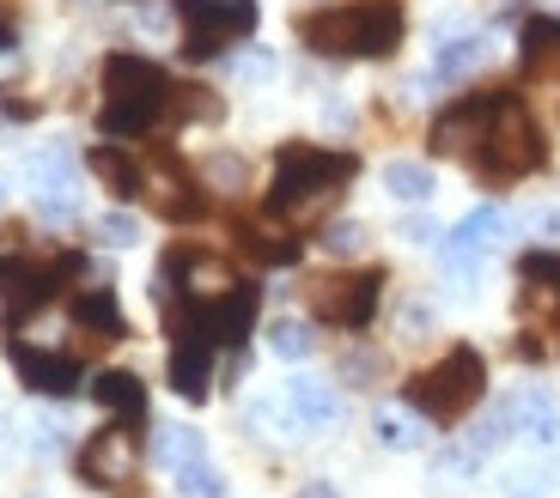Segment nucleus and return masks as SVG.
Listing matches in <instances>:
<instances>
[{"mask_svg":"<svg viewBox=\"0 0 560 498\" xmlns=\"http://www.w3.org/2000/svg\"><path fill=\"white\" fill-rule=\"evenodd\" d=\"M92 395H98V407H110L116 419H128V426H140V419H147V383H140V377H128V371H98Z\"/></svg>","mask_w":560,"mask_h":498,"instance_id":"nucleus-19","label":"nucleus"},{"mask_svg":"<svg viewBox=\"0 0 560 498\" xmlns=\"http://www.w3.org/2000/svg\"><path fill=\"white\" fill-rule=\"evenodd\" d=\"M68 317H73V329H80L85 341H122V334H128L122 310H116V298H110L104 286H85V292H73Z\"/></svg>","mask_w":560,"mask_h":498,"instance_id":"nucleus-13","label":"nucleus"},{"mask_svg":"<svg viewBox=\"0 0 560 498\" xmlns=\"http://www.w3.org/2000/svg\"><path fill=\"white\" fill-rule=\"evenodd\" d=\"M360 170L353 153H323V146H287L275 158V182H268V213L287 225H305L317 213L336 208V194Z\"/></svg>","mask_w":560,"mask_h":498,"instance_id":"nucleus-2","label":"nucleus"},{"mask_svg":"<svg viewBox=\"0 0 560 498\" xmlns=\"http://www.w3.org/2000/svg\"><path fill=\"white\" fill-rule=\"evenodd\" d=\"M299 498H336V486H329V481H305V486H299Z\"/></svg>","mask_w":560,"mask_h":498,"instance_id":"nucleus-34","label":"nucleus"},{"mask_svg":"<svg viewBox=\"0 0 560 498\" xmlns=\"http://www.w3.org/2000/svg\"><path fill=\"white\" fill-rule=\"evenodd\" d=\"M98 237H104L110 249H128V244L140 237V225L128 220V213H104V220H98Z\"/></svg>","mask_w":560,"mask_h":498,"instance_id":"nucleus-27","label":"nucleus"},{"mask_svg":"<svg viewBox=\"0 0 560 498\" xmlns=\"http://www.w3.org/2000/svg\"><path fill=\"white\" fill-rule=\"evenodd\" d=\"M311 317L329 322V329H365L378 317V298H384V274H323L311 280Z\"/></svg>","mask_w":560,"mask_h":498,"instance_id":"nucleus-8","label":"nucleus"},{"mask_svg":"<svg viewBox=\"0 0 560 498\" xmlns=\"http://www.w3.org/2000/svg\"><path fill=\"white\" fill-rule=\"evenodd\" d=\"M287 407L299 414V426H305V431H329L341 419L336 389L317 383V377H293V383H287Z\"/></svg>","mask_w":560,"mask_h":498,"instance_id":"nucleus-17","label":"nucleus"},{"mask_svg":"<svg viewBox=\"0 0 560 498\" xmlns=\"http://www.w3.org/2000/svg\"><path fill=\"white\" fill-rule=\"evenodd\" d=\"M140 194H147L165 220H196L201 213V194H196V182L183 177L177 158H159V165L147 170V182H140Z\"/></svg>","mask_w":560,"mask_h":498,"instance_id":"nucleus-12","label":"nucleus"},{"mask_svg":"<svg viewBox=\"0 0 560 498\" xmlns=\"http://www.w3.org/2000/svg\"><path fill=\"white\" fill-rule=\"evenodd\" d=\"M481 61H488V43H481V37H457V43H439L433 73H439V80H463V73H476Z\"/></svg>","mask_w":560,"mask_h":498,"instance_id":"nucleus-22","label":"nucleus"},{"mask_svg":"<svg viewBox=\"0 0 560 498\" xmlns=\"http://www.w3.org/2000/svg\"><path fill=\"white\" fill-rule=\"evenodd\" d=\"M238 73H244V80H268V73H275V61H268V56H244Z\"/></svg>","mask_w":560,"mask_h":498,"instance_id":"nucleus-30","label":"nucleus"},{"mask_svg":"<svg viewBox=\"0 0 560 498\" xmlns=\"http://www.w3.org/2000/svg\"><path fill=\"white\" fill-rule=\"evenodd\" d=\"M299 37L317 56H348V61H378L402 43V13L390 0H360V7H329V13H305Z\"/></svg>","mask_w":560,"mask_h":498,"instance_id":"nucleus-3","label":"nucleus"},{"mask_svg":"<svg viewBox=\"0 0 560 498\" xmlns=\"http://www.w3.org/2000/svg\"><path fill=\"white\" fill-rule=\"evenodd\" d=\"M238 244H244V256H256L262 268H287V262H299V237L287 232V225L268 213V220H244L238 225Z\"/></svg>","mask_w":560,"mask_h":498,"instance_id":"nucleus-14","label":"nucleus"},{"mask_svg":"<svg viewBox=\"0 0 560 498\" xmlns=\"http://www.w3.org/2000/svg\"><path fill=\"white\" fill-rule=\"evenodd\" d=\"M384 189H390L396 201H427V194H433V170L396 158V165H384Z\"/></svg>","mask_w":560,"mask_h":498,"instance_id":"nucleus-23","label":"nucleus"},{"mask_svg":"<svg viewBox=\"0 0 560 498\" xmlns=\"http://www.w3.org/2000/svg\"><path fill=\"white\" fill-rule=\"evenodd\" d=\"M488 116H493V97H463L457 110H445L433 122V153L445 158H469L488 134Z\"/></svg>","mask_w":560,"mask_h":498,"instance_id":"nucleus-11","label":"nucleus"},{"mask_svg":"<svg viewBox=\"0 0 560 498\" xmlns=\"http://www.w3.org/2000/svg\"><path fill=\"white\" fill-rule=\"evenodd\" d=\"M378 438L390 443V450H415V443H420V426H415L408 414H390V407H384V414H378Z\"/></svg>","mask_w":560,"mask_h":498,"instance_id":"nucleus-26","label":"nucleus"},{"mask_svg":"<svg viewBox=\"0 0 560 498\" xmlns=\"http://www.w3.org/2000/svg\"><path fill=\"white\" fill-rule=\"evenodd\" d=\"M512 431H524L530 443H542V450H555L560 443V414H555V402H548L542 389H524V395H512Z\"/></svg>","mask_w":560,"mask_h":498,"instance_id":"nucleus-18","label":"nucleus"},{"mask_svg":"<svg viewBox=\"0 0 560 498\" xmlns=\"http://www.w3.org/2000/svg\"><path fill=\"white\" fill-rule=\"evenodd\" d=\"M323 249H336V256H353V249H365V225H329Z\"/></svg>","mask_w":560,"mask_h":498,"instance_id":"nucleus-28","label":"nucleus"},{"mask_svg":"<svg viewBox=\"0 0 560 498\" xmlns=\"http://www.w3.org/2000/svg\"><path fill=\"white\" fill-rule=\"evenodd\" d=\"M408 407L427 419H439V426H451V419H463L469 407L488 395V365H481L476 346H457V353H445L439 365H427L420 377H408Z\"/></svg>","mask_w":560,"mask_h":498,"instance_id":"nucleus-5","label":"nucleus"},{"mask_svg":"<svg viewBox=\"0 0 560 498\" xmlns=\"http://www.w3.org/2000/svg\"><path fill=\"white\" fill-rule=\"evenodd\" d=\"M7 359L37 395H73V383H80V359L68 346H31L25 334H7Z\"/></svg>","mask_w":560,"mask_h":498,"instance_id":"nucleus-10","label":"nucleus"},{"mask_svg":"<svg viewBox=\"0 0 560 498\" xmlns=\"http://www.w3.org/2000/svg\"><path fill=\"white\" fill-rule=\"evenodd\" d=\"M7 49H19V25H13V13L0 7V56H7Z\"/></svg>","mask_w":560,"mask_h":498,"instance_id":"nucleus-31","label":"nucleus"},{"mask_svg":"<svg viewBox=\"0 0 560 498\" xmlns=\"http://www.w3.org/2000/svg\"><path fill=\"white\" fill-rule=\"evenodd\" d=\"M542 158H548V146H542V128L530 122V110H524L518 97H493L488 134H481V146L469 153V165L488 182H518V177H530V170H542Z\"/></svg>","mask_w":560,"mask_h":498,"instance_id":"nucleus-4","label":"nucleus"},{"mask_svg":"<svg viewBox=\"0 0 560 498\" xmlns=\"http://www.w3.org/2000/svg\"><path fill=\"white\" fill-rule=\"evenodd\" d=\"M177 493L183 498H225V474L208 469V462H189V469H177Z\"/></svg>","mask_w":560,"mask_h":498,"instance_id":"nucleus-25","label":"nucleus"},{"mask_svg":"<svg viewBox=\"0 0 560 498\" xmlns=\"http://www.w3.org/2000/svg\"><path fill=\"white\" fill-rule=\"evenodd\" d=\"M524 225H530V232H560V213L536 208V213H530V220H524Z\"/></svg>","mask_w":560,"mask_h":498,"instance_id":"nucleus-32","label":"nucleus"},{"mask_svg":"<svg viewBox=\"0 0 560 498\" xmlns=\"http://www.w3.org/2000/svg\"><path fill=\"white\" fill-rule=\"evenodd\" d=\"M92 170H98V182H104L110 194H122V201H135L140 182H147V170H140L135 158L122 153V146H98V153H92Z\"/></svg>","mask_w":560,"mask_h":498,"instance_id":"nucleus-20","label":"nucleus"},{"mask_svg":"<svg viewBox=\"0 0 560 498\" xmlns=\"http://www.w3.org/2000/svg\"><path fill=\"white\" fill-rule=\"evenodd\" d=\"M256 31V0H183V56L208 61Z\"/></svg>","mask_w":560,"mask_h":498,"instance_id":"nucleus-6","label":"nucleus"},{"mask_svg":"<svg viewBox=\"0 0 560 498\" xmlns=\"http://www.w3.org/2000/svg\"><path fill=\"white\" fill-rule=\"evenodd\" d=\"M268 353H280V359H305V353H311V322L280 317L275 329H268Z\"/></svg>","mask_w":560,"mask_h":498,"instance_id":"nucleus-24","label":"nucleus"},{"mask_svg":"<svg viewBox=\"0 0 560 498\" xmlns=\"http://www.w3.org/2000/svg\"><path fill=\"white\" fill-rule=\"evenodd\" d=\"M153 456L165 462V469H189V462H201V431L196 426H159Z\"/></svg>","mask_w":560,"mask_h":498,"instance_id":"nucleus-21","label":"nucleus"},{"mask_svg":"<svg viewBox=\"0 0 560 498\" xmlns=\"http://www.w3.org/2000/svg\"><path fill=\"white\" fill-rule=\"evenodd\" d=\"M80 481L92 486V493H122V498H140V438L128 419H116V426H104L98 438L80 450Z\"/></svg>","mask_w":560,"mask_h":498,"instance_id":"nucleus-7","label":"nucleus"},{"mask_svg":"<svg viewBox=\"0 0 560 498\" xmlns=\"http://www.w3.org/2000/svg\"><path fill=\"white\" fill-rule=\"evenodd\" d=\"M7 116H37V104H31V97H19V85H13V92H7Z\"/></svg>","mask_w":560,"mask_h":498,"instance_id":"nucleus-33","label":"nucleus"},{"mask_svg":"<svg viewBox=\"0 0 560 498\" xmlns=\"http://www.w3.org/2000/svg\"><path fill=\"white\" fill-rule=\"evenodd\" d=\"M0 201H7V177H0Z\"/></svg>","mask_w":560,"mask_h":498,"instance_id":"nucleus-35","label":"nucleus"},{"mask_svg":"<svg viewBox=\"0 0 560 498\" xmlns=\"http://www.w3.org/2000/svg\"><path fill=\"white\" fill-rule=\"evenodd\" d=\"M171 110H208V116H220V104L189 97L183 85L165 80V68H153V61H140V56H110V61H104V110H98V128L110 140L147 134V128H159Z\"/></svg>","mask_w":560,"mask_h":498,"instance_id":"nucleus-1","label":"nucleus"},{"mask_svg":"<svg viewBox=\"0 0 560 498\" xmlns=\"http://www.w3.org/2000/svg\"><path fill=\"white\" fill-rule=\"evenodd\" d=\"M25 189H31V201H37L43 213L68 220V213L80 208V177H73L68 146H43V153H31L25 158Z\"/></svg>","mask_w":560,"mask_h":498,"instance_id":"nucleus-9","label":"nucleus"},{"mask_svg":"<svg viewBox=\"0 0 560 498\" xmlns=\"http://www.w3.org/2000/svg\"><path fill=\"white\" fill-rule=\"evenodd\" d=\"M524 80L560 85V19H530L524 25Z\"/></svg>","mask_w":560,"mask_h":498,"instance_id":"nucleus-16","label":"nucleus"},{"mask_svg":"<svg viewBox=\"0 0 560 498\" xmlns=\"http://www.w3.org/2000/svg\"><path fill=\"white\" fill-rule=\"evenodd\" d=\"M518 280H524V310L555 322L560 317V256H524Z\"/></svg>","mask_w":560,"mask_h":498,"instance_id":"nucleus-15","label":"nucleus"},{"mask_svg":"<svg viewBox=\"0 0 560 498\" xmlns=\"http://www.w3.org/2000/svg\"><path fill=\"white\" fill-rule=\"evenodd\" d=\"M25 256V232H0V274H13Z\"/></svg>","mask_w":560,"mask_h":498,"instance_id":"nucleus-29","label":"nucleus"}]
</instances>
